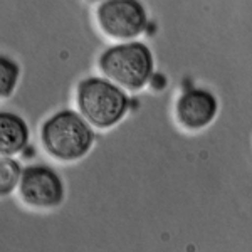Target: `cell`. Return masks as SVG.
<instances>
[{
  "label": "cell",
  "instance_id": "obj_4",
  "mask_svg": "<svg viewBox=\"0 0 252 252\" xmlns=\"http://www.w3.org/2000/svg\"><path fill=\"white\" fill-rule=\"evenodd\" d=\"M97 24L113 39L128 40L146 29V10L138 0H104L97 7Z\"/></svg>",
  "mask_w": 252,
  "mask_h": 252
},
{
  "label": "cell",
  "instance_id": "obj_9",
  "mask_svg": "<svg viewBox=\"0 0 252 252\" xmlns=\"http://www.w3.org/2000/svg\"><path fill=\"white\" fill-rule=\"evenodd\" d=\"M20 67L9 56L0 54V97H9L17 88Z\"/></svg>",
  "mask_w": 252,
  "mask_h": 252
},
{
  "label": "cell",
  "instance_id": "obj_2",
  "mask_svg": "<svg viewBox=\"0 0 252 252\" xmlns=\"http://www.w3.org/2000/svg\"><path fill=\"white\" fill-rule=\"evenodd\" d=\"M78 108L89 125L106 129L126 116L129 97L113 81L88 78L78 86Z\"/></svg>",
  "mask_w": 252,
  "mask_h": 252
},
{
  "label": "cell",
  "instance_id": "obj_8",
  "mask_svg": "<svg viewBox=\"0 0 252 252\" xmlns=\"http://www.w3.org/2000/svg\"><path fill=\"white\" fill-rule=\"evenodd\" d=\"M20 175H22V168L19 161L10 157L0 155V197L14 192V189L19 185Z\"/></svg>",
  "mask_w": 252,
  "mask_h": 252
},
{
  "label": "cell",
  "instance_id": "obj_10",
  "mask_svg": "<svg viewBox=\"0 0 252 252\" xmlns=\"http://www.w3.org/2000/svg\"><path fill=\"white\" fill-rule=\"evenodd\" d=\"M103 2H104V0H103Z\"/></svg>",
  "mask_w": 252,
  "mask_h": 252
},
{
  "label": "cell",
  "instance_id": "obj_1",
  "mask_svg": "<svg viewBox=\"0 0 252 252\" xmlns=\"http://www.w3.org/2000/svg\"><path fill=\"white\" fill-rule=\"evenodd\" d=\"M42 145L51 157L63 161L83 158L94 143V133L83 116L63 109L42 125Z\"/></svg>",
  "mask_w": 252,
  "mask_h": 252
},
{
  "label": "cell",
  "instance_id": "obj_5",
  "mask_svg": "<svg viewBox=\"0 0 252 252\" xmlns=\"http://www.w3.org/2000/svg\"><path fill=\"white\" fill-rule=\"evenodd\" d=\"M19 192L27 205L37 209H52L64 200V184L59 173L46 165H31L22 170Z\"/></svg>",
  "mask_w": 252,
  "mask_h": 252
},
{
  "label": "cell",
  "instance_id": "obj_3",
  "mask_svg": "<svg viewBox=\"0 0 252 252\" xmlns=\"http://www.w3.org/2000/svg\"><path fill=\"white\" fill-rule=\"evenodd\" d=\"M153 56L143 42H126L106 49L99 58V69L120 88L138 91L152 79Z\"/></svg>",
  "mask_w": 252,
  "mask_h": 252
},
{
  "label": "cell",
  "instance_id": "obj_7",
  "mask_svg": "<svg viewBox=\"0 0 252 252\" xmlns=\"http://www.w3.org/2000/svg\"><path fill=\"white\" fill-rule=\"evenodd\" d=\"M29 143V126L19 115L0 111V155L12 157Z\"/></svg>",
  "mask_w": 252,
  "mask_h": 252
},
{
  "label": "cell",
  "instance_id": "obj_6",
  "mask_svg": "<svg viewBox=\"0 0 252 252\" xmlns=\"http://www.w3.org/2000/svg\"><path fill=\"white\" fill-rule=\"evenodd\" d=\"M219 111V101L207 89H189L177 103V118L185 128L202 129L214 121Z\"/></svg>",
  "mask_w": 252,
  "mask_h": 252
}]
</instances>
